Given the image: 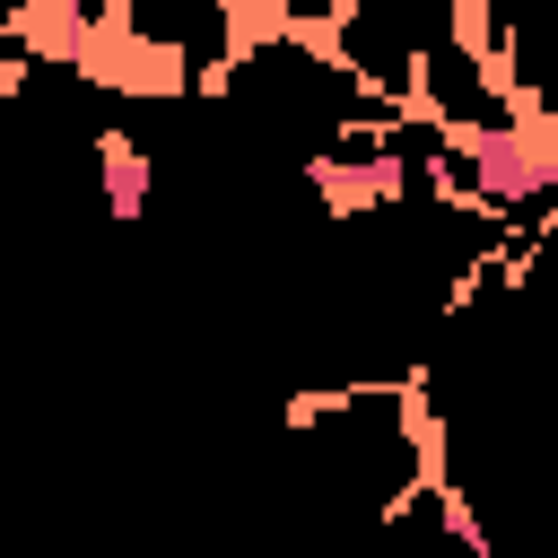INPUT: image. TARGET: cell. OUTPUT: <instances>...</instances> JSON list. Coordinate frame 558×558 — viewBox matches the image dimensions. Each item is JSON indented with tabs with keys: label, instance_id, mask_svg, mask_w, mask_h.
I'll return each instance as SVG.
<instances>
[]
</instances>
